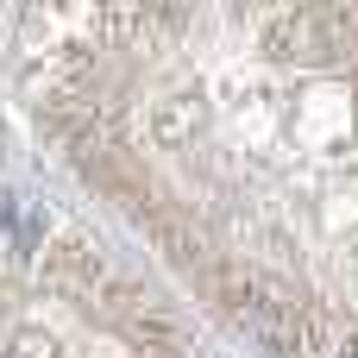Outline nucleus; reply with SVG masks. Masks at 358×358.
<instances>
[{"label":"nucleus","mask_w":358,"mask_h":358,"mask_svg":"<svg viewBox=\"0 0 358 358\" xmlns=\"http://www.w3.org/2000/svg\"><path fill=\"white\" fill-rule=\"evenodd\" d=\"M19 227V208H13V195H0V233H13Z\"/></svg>","instance_id":"nucleus-1"}]
</instances>
